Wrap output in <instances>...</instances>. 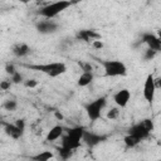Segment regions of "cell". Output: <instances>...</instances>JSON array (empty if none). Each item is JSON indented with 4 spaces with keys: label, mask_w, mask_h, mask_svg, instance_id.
I'll return each mask as SVG.
<instances>
[{
    "label": "cell",
    "mask_w": 161,
    "mask_h": 161,
    "mask_svg": "<svg viewBox=\"0 0 161 161\" xmlns=\"http://www.w3.org/2000/svg\"><path fill=\"white\" fill-rule=\"evenodd\" d=\"M23 67L44 73L50 78H57L67 72V65L63 62H52V63H44V64H23Z\"/></svg>",
    "instance_id": "1"
},
{
    "label": "cell",
    "mask_w": 161,
    "mask_h": 161,
    "mask_svg": "<svg viewBox=\"0 0 161 161\" xmlns=\"http://www.w3.org/2000/svg\"><path fill=\"white\" fill-rule=\"evenodd\" d=\"M104 70V77H123L127 74V67L123 62L117 59H99Z\"/></svg>",
    "instance_id": "2"
},
{
    "label": "cell",
    "mask_w": 161,
    "mask_h": 161,
    "mask_svg": "<svg viewBox=\"0 0 161 161\" xmlns=\"http://www.w3.org/2000/svg\"><path fill=\"white\" fill-rule=\"evenodd\" d=\"M83 132H84V128L80 127V126H77V127H72L69 130H67V135L62 136V146L65 147V148H69V150H75L80 146V142H82V136H83Z\"/></svg>",
    "instance_id": "3"
},
{
    "label": "cell",
    "mask_w": 161,
    "mask_h": 161,
    "mask_svg": "<svg viewBox=\"0 0 161 161\" xmlns=\"http://www.w3.org/2000/svg\"><path fill=\"white\" fill-rule=\"evenodd\" d=\"M70 5H72V1H68V0H60V1L49 3L48 5L43 6L38 11V14L42 15L43 18H45V19H53L57 15H59L62 11L67 10Z\"/></svg>",
    "instance_id": "4"
},
{
    "label": "cell",
    "mask_w": 161,
    "mask_h": 161,
    "mask_svg": "<svg viewBox=\"0 0 161 161\" xmlns=\"http://www.w3.org/2000/svg\"><path fill=\"white\" fill-rule=\"evenodd\" d=\"M153 130V123H152V119L150 118H145L137 123H135L133 126H131L128 128V135H132V136H136L137 138H140L141 141L147 138L151 133V131Z\"/></svg>",
    "instance_id": "5"
},
{
    "label": "cell",
    "mask_w": 161,
    "mask_h": 161,
    "mask_svg": "<svg viewBox=\"0 0 161 161\" xmlns=\"http://www.w3.org/2000/svg\"><path fill=\"white\" fill-rule=\"evenodd\" d=\"M106 103H107V98L99 97L84 106V111H86L88 118L91 119V122H96L98 118H101V114H102L103 108L106 107Z\"/></svg>",
    "instance_id": "6"
},
{
    "label": "cell",
    "mask_w": 161,
    "mask_h": 161,
    "mask_svg": "<svg viewBox=\"0 0 161 161\" xmlns=\"http://www.w3.org/2000/svg\"><path fill=\"white\" fill-rule=\"evenodd\" d=\"M107 140V136L104 135H98L96 132H92V131H86L83 132V136H82V142L86 143L88 147H96L97 145H99L101 142L106 141Z\"/></svg>",
    "instance_id": "7"
},
{
    "label": "cell",
    "mask_w": 161,
    "mask_h": 161,
    "mask_svg": "<svg viewBox=\"0 0 161 161\" xmlns=\"http://www.w3.org/2000/svg\"><path fill=\"white\" fill-rule=\"evenodd\" d=\"M156 94V87H155V78L152 74H148L146 77V80L143 83V98L148 102L152 103L155 99Z\"/></svg>",
    "instance_id": "8"
},
{
    "label": "cell",
    "mask_w": 161,
    "mask_h": 161,
    "mask_svg": "<svg viewBox=\"0 0 161 161\" xmlns=\"http://www.w3.org/2000/svg\"><path fill=\"white\" fill-rule=\"evenodd\" d=\"M35 28L40 34H53L58 30L59 25H58V23H55L52 19H45V20L38 21Z\"/></svg>",
    "instance_id": "9"
},
{
    "label": "cell",
    "mask_w": 161,
    "mask_h": 161,
    "mask_svg": "<svg viewBox=\"0 0 161 161\" xmlns=\"http://www.w3.org/2000/svg\"><path fill=\"white\" fill-rule=\"evenodd\" d=\"M141 43H145L147 45L148 49H152L155 52H160L161 49V40L157 35L152 34V33H143L141 36Z\"/></svg>",
    "instance_id": "10"
},
{
    "label": "cell",
    "mask_w": 161,
    "mask_h": 161,
    "mask_svg": "<svg viewBox=\"0 0 161 161\" xmlns=\"http://www.w3.org/2000/svg\"><path fill=\"white\" fill-rule=\"evenodd\" d=\"M101 34L93 29H80L78 30L77 33V39L78 40H82V42H86V43H93L96 40H101Z\"/></svg>",
    "instance_id": "11"
},
{
    "label": "cell",
    "mask_w": 161,
    "mask_h": 161,
    "mask_svg": "<svg viewBox=\"0 0 161 161\" xmlns=\"http://www.w3.org/2000/svg\"><path fill=\"white\" fill-rule=\"evenodd\" d=\"M131 99V92L127 88H122L113 94V101L118 106V108H125Z\"/></svg>",
    "instance_id": "12"
},
{
    "label": "cell",
    "mask_w": 161,
    "mask_h": 161,
    "mask_svg": "<svg viewBox=\"0 0 161 161\" xmlns=\"http://www.w3.org/2000/svg\"><path fill=\"white\" fill-rule=\"evenodd\" d=\"M1 125H4V131H5V133L10 137V138H13V140H18V138H20L21 136H23V131H20L14 123H9V122H1Z\"/></svg>",
    "instance_id": "13"
},
{
    "label": "cell",
    "mask_w": 161,
    "mask_h": 161,
    "mask_svg": "<svg viewBox=\"0 0 161 161\" xmlns=\"http://www.w3.org/2000/svg\"><path fill=\"white\" fill-rule=\"evenodd\" d=\"M63 132H64L63 126H60V125L53 126V127H52V128L48 131L45 140H47L48 142H54V141H57L58 138H60V137L63 136Z\"/></svg>",
    "instance_id": "14"
},
{
    "label": "cell",
    "mask_w": 161,
    "mask_h": 161,
    "mask_svg": "<svg viewBox=\"0 0 161 161\" xmlns=\"http://www.w3.org/2000/svg\"><path fill=\"white\" fill-rule=\"evenodd\" d=\"M11 52H13V54H14L15 57H18V58H24V57H26V55L30 53V48H29V45L25 44V43H19V44H15V45L13 47Z\"/></svg>",
    "instance_id": "15"
},
{
    "label": "cell",
    "mask_w": 161,
    "mask_h": 161,
    "mask_svg": "<svg viewBox=\"0 0 161 161\" xmlns=\"http://www.w3.org/2000/svg\"><path fill=\"white\" fill-rule=\"evenodd\" d=\"M93 78L94 77H93V73L92 72H83L79 75V78L77 80V84L79 87H87V86H89L93 82Z\"/></svg>",
    "instance_id": "16"
},
{
    "label": "cell",
    "mask_w": 161,
    "mask_h": 161,
    "mask_svg": "<svg viewBox=\"0 0 161 161\" xmlns=\"http://www.w3.org/2000/svg\"><path fill=\"white\" fill-rule=\"evenodd\" d=\"M54 157V153L52 151H42L36 155H33L30 157V161H50Z\"/></svg>",
    "instance_id": "17"
},
{
    "label": "cell",
    "mask_w": 161,
    "mask_h": 161,
    "mask_svg": "<svg viewBox=\"0 0 161 161\" xmlns=\"http://www.w3.org/2000/svg\"><path fill=\"white\" fill-rule=\"evenodd\" d=\"M123 142H125L126 147H128V148H133V147H136V146H137V145L141 142V140H140V138H137L136 136L127 135V136H125Z\"/></svg>",
    "instance_id": "18"
},
{
    "label": "cell",
    "mask_w": 161,
    "mask_h": 161,
    "mask_svg": "<svg viewBox=\"0 0 161 161\" xmlns=\"http://www.w3.org/2000/svg\"><path fill=\"white\" fill-rule=\"evenodd\" d=\"M58 155H59V157H60L62 160H68V158L72 157L73 151L69 150V148H65V147L60 146V147H58Z\"/></svg>",
    "instance_id": "19"
},
{
    "label": "cell",
    "mask_w": 161,
    "mask_h": 161,
    "mask_svg": "<svg viewBox=\"0 0 161 161\" xmlns=\"http://www.w3.org/2000/svg\"><path fill=\"white\" fill-rule=\"evenodd\" d=\"M3 108H4L5 111L13 112V111H15V109L18 108V102L14 101V99H6V101L3 103Z\"/></svg>",
    "instance_id": "20"
},
{
    "label": "cell",
    "mask_w": 161,
    "mask_h": 161,
    "mask_svg": "<svg viewBox=\"0 0 161 161\" xmlns=\"http://www.w3.org/2000/svg\"><path fill=\"white\" fill-rule=\"evenodd\" d=\"M118 116H119V108H117V107H113L107 112V118L108 119H117Z\"/></svg>",
    "instance_id": "21"
},
{
    "label": "cell",
    "mask_w": 161,
    "mask_h": 161,
    "mask_svg": "<svg viewBox=\"0 0 161 161\" xmlns=\"http://www.w3.org/2000/svg\"><path fill=\"white\" fill-rule=\"evenodd\" d=\"M10 80H11V83L19 84V83H23V82H24V78H23V75H21L19 72H16V73H14V74L11 75Z\"/></svg>",
    "instance_id": "22"
},
{
    "label": "cell",
    "mask_w": 161,
    "mask_h": 161,
    "mask_svg": "<svg viewBox=\"0 0 161 161\" xmlns=\"http://www.w3.org/2000/svg\"><path fill=\"white\" fill-rule=\"evenodd\" d=\"M157 54V52H155V50H152V49H146L145 50V55H143V59L145 60H151V59H153L155 58V55Z\"/></svg>",
    "instance_id": "23"
},
{
    "label": "cell",
    "mask_w": 161,
    "mask_h": 161,
    "mask_svg": "<svg viewBox=\"0 0 161 161\" xmlns=\"http://www.w3.org/2000/svg\"><path fill=\"white\" fill-rule=\"evenodd\" d=\"M5 72L8 73V74H10V77L14 74V73H16L18 70L15 69V65L13 64V63H8L6 65H5Z\"/></svg>",
    "instance_id": "24"
},
{
    "label": "cell",
    "mask_w": 161,
    "mask_h": 161,
    "mask_svg": "<svg viewBox=\"0 0 161 161\" xmlns=\"http://www.w3.org/2000/svg\"><path fill=\"white\" fill-rule=\"evenodd\" d=\"M20 131H25V119H23V118H19V119H16L15 121V123H14Z\"/></svg>",
    "instance_id": "25"
},
{
    "label": "cell",
    "mask_w": 161,
    "mask_h": 161,
    "mask_svg": "<svg viewBox=\"0 0 161 161\" xmlns=\"http://www.w3.org/2000/svg\"><path fill=\"white\" fill-rule=\"evenodd\" d=\"M11 84H13L11 80H3V82H0V91H6V89H9Z\"/></svg>",
    "instance_id": "26"
},
{
    "label": "cell",
    "mask_w": 161,
    "mask_h": 161,
    "mask_svg": "<svg viewBox=\"0 0 161 161\" xmlns=\"http://www.w3.org/2000/svg\"><path fill=\"white\" fill-rule=\"evenodd\" d=\"M24 84H25V87H28V88H34V87H36L38 82H36L35 79H28V80L24 82Z\"/></svg>",
    "instance_id": "27"
},
{
    "label": "cell",
    "mask_w": 161,
    "mask_h": 161,
    "mask_svg": "<svg viewBox=\"0 0 161 161\" xmlns=\"http://www.w3.org/2000/svg\"><path fill=\"white\" fill-rule=\"evenodd\" d=\"M79 65L82 67V70L83 72H92L91 64H88V63H79Z\"/></svg>",
    "instance_id": "28"
},
{
    "label": "cell",
    "mask_w": 161,
    "mask_h": 161,
    "mask_svg": "<svg viewBox=\"0 0 161 161\" xmlns=\"http://www.w3.org/2000/svg\"><path fill=\"white\" fill-rule=\"evenodd\" d=\"M92 45H93L96 49H101V48H103V43H102V40H96V42L92 43Z\"/></svg>",
    "instance_id": "29"
}]
</instances>
